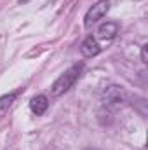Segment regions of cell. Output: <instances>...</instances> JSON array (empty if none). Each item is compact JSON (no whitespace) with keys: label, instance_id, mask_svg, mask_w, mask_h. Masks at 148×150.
I'll return each mask as SVG.
<instances>
[{"label":"cell","instance_id":"cell-4","mask_svg":"<svg viewBox=\"0 0 148 150\" xmlns=\"http://www.w3.org/2000/svg\"><path fill=\"white\" fill-rule=\"evenodd\" d=\"M101 45H99V42L96 40V37H92V35H87V37L84 38V42L80 44V52L85 56V58H92V56H98L99 52H101Z\"/></svg>","mask_w":148,"mask_h":150},{"label":"cell","instance_id":"cell-2","mask_svg":"<svg viewBox=\"0 0 148 150\" xmlns=\"http://www.w3.org/2000/svg\"><path fill=\"white\" fill-rule=\"evenodd\" d=\"M101 98H103V105H105L106 110H110V108H118V107H122L124 103H127V94H125L124 87L115 86V84L108 86V87L103 91V96H101Z\"/></svg>","mask_w":148,"mask_h":150},{"label":"cell","instance_id":"cell-9","mask_svg":"<svg viewBox=\"0 0 148 150\" xmlns=\"http://www.w3.org/2000/svg\"><path fill=\"white\" fill-rule=\"evenodd\" d=\"M84 150H101V149H84Z\"/></svg>","mask_w":148,"mask_h":150},{"label":"cell","instance_id":"cell-3","mask_svg":"<svg viewBox=\"0 0 148 150\" xmlns=\"http://www.w3.org/2000/svg\"><path fill=\"white\" fill-rule=\"evenodd\" d=\"M108 11H110V0H99V2H96V4L85 12L84 25H85L87 28H91L94 23H98L101 18H105Z\"/></svg>","mask_w":148,"mask_h":150},{"label":"cell","instance_id":"cell-5","mask_svg":"<svg viewBox=\"0 0 148 150\" xmlns=\"http://www.w3.org/2000/svg\"><path fill=\"white\" fill-rule=\"evenodd\" d=\"M117 33H118V23H115V21H106V23L99 25V28H98V37L103 42L113 40L117 37Z\"/></svg>","mask_w":148,"mask_h":150},{"label":"cell","instance_id":"cell-6","mask_svg":"<svg viewBox=\"0 0 148 150\" xmlns=\"http://www.w3.org/2000/svg\"><path fill=\"white\" fill-rule=\"evenodd\" d=\"M49 108V100L45 94H37L30 100V110L35 115H44Z\"/></svg>","mask_w":148,"mask_h":150},{"label":"cell","instance_id":"cell-8","mask_svg":"<svg viewBox=\"0 0 148 150\" xmlns=\"http://www.w3.org/2000/svg\"><path fill=\"white\" fill-rule=\"evenodd\" d=\"M147 44H145V45H143V47H141V61H143V63H145V65H147Z\"/></svg>","mask_w":148,"mask_h":150},{"label":"cell","instance_id":"cell-1","mask_svg":"<svg viewBox=\"0 0 148 150\" xmlns=\"http://www.w3.org/2000/svg\"><path fill=\"white\" fill-rule=\"evenodd\" d=\"M82 72H84V63H77L73 67H70L68 70H65L63 74L52 82V86H51V94H52V96H61V94H65L66 91H70L75 86V82L80 79Z\"/></svg>","mask_w":148,"mask_h":150},{"label":"cell","instance_id":"cell-7","mask_svg":"<svg viewBox=\"0 0 148 150\" xmlns=\"http://www.w3.org/2000/svg\"><path fill=\"white\" fill-rule=\"evenodd\" d=\"M16 96H18V91H14V93H11V94L0 96V119H4V117L7 115V112L11 110L12 103L16 101Z\"/></svg>","mask_w":148,"mask_h":150}]
</instances>
